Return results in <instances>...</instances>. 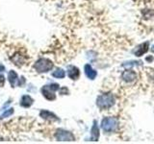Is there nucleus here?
<instances>
[{"label": "nucleus", "instance_id": "nucleus-4", "mask_svg": "<svg viewBox=\"0 0 154 144\" xmlns=\"http://www.w3.org/2000/svg\"><path fill=\"white\" fill-rule=\"evenodd\" d=\"M55 137L58 141H74L75 137L70 132L63 129H58L55 134Z\"/></svg>", "mask_w": 154, "mask_h": 144}, {"label": "nucleus", "instance_id": "nucleus-3", "mask_svg": "<svg viewBox=\"0 0 154 144\" xmlns=\"http://www.w3.org/2000/svg\"><path fill=\"white\" fill-rule=\"evenodd\" d=\"M34 68L38 73H45V72H47L53 68V62L50 60L42 58V59H40L36 62V64H34Z\"/></svg>", "mask_w": 154, "mask_h": 144}, {"label": "nucleus", "instance_id": "nucleus-12", "mask_svg": "<svg viewBox=\"0 0 154 144\" xmlns=\"http://www.w3.org/2000/svg\"><path fill=\"white\" fill-rule=\"evenodd\" d=\"M33 102H34L33 99L29 95H23L20 100V105L23 108H29L32 106Z\"/></svg>", "mask_w": 154, "mask_h": 144}, {"label": "nucleus", "instance_id": "nucleus-7", "mask_svg": "<svg viewBox=\"0 0 154 144\" xmlns=\"http://www.w3.org/2000/svg\"><path fill=\"white\" fill-rule=\"evenodd\" d=\"M40 115L42 118L48 120V121H58V120H59V118L57 117V115H55L51 112H48V110H42L40 112Z\"/></svg>", "mask_w": 154, "mask_h": 144}, {"label": "nucleus", "instance_id": "nucleus-2", "mask_svg": "<svg viewBox=\"0 0 154 144\" xmlns=\"http://www.w3.org/2000/svg\"><path fill=\"white\" fill-rule=\"evenodd\" d=\"M119 127V120L116 117H105L101 121V128L103 129V131L111 133L115 132Z\"/></svg>", "mask_w": 154, "mask_h": 144}, {"label": "nucleus", "instance_id": "nucleus-5", "mask_svg": "<svg viewBox=\"0 0 154 144\" xmlns=\"http://www.w3.org/2000/svg\"><path fill=\"white\" fill-rule=\"evenodd\" d=\"M122 78L123 81L128 82V83H131V82L136 80L137 74H136V72H134L133 70H125V71L122 72Z\"/></svg>", "mask_w": 154, "mask_h": 144}, {"label": "nucleus", "instance_id": "nucleus-14", "mask_svg": "<svg viewBox=\"0 0 154 144\" xmlns=\"http://www.w3.org/2000/svg\"><path fill=\"white\" fill-rule=\"evenodd\" d=\"M11 60H12V62H14V64L18 65V66L22 65L23 62H24V58L22 56H20V55H18V54H17V55H14V57H12Z\"/></svg>", "mask_w": 154, "mask_h": 144}, {"label": "nucleus", "instance_id": "nucleus-10", "mask_svg": "<svg viewBox=\"0 0 154 144\" xmlns=\"http://www.w3.org/2000/svg\"><path fill=\"white\" fill-rule=\"evenodd\" d=\"M85 74L86 76L88 77L89 79L91 80H94L96 75H97V73H96V71L91 67L90 64H86L85 65Z\"/></svg>", "mask_w": 154, "mask_h": 144}, {"label": "nucleus", "instance_id": "nucleus-13", "mask_svg": "<svg viewBox=\"0 0 154 144\" xmlns=\"http://www.w3.org/2000/svg\"><path fill=\"white\" fill-rule=\"evenodd\" d=\"M8 78H9V82H10V84H11V86H13V88H14V86H16V82L17 81V72L14 71V70H11L8 74Z\"/></svg>", "mask_w": 154, "mask_h": 144}, {"label": "nucleus", "instance_id": "nucleus-11", "mask_svg": "<svg viewBox=\"0 0 154 144\" xmlns=\"http://www.w3.org/2000/svg\"><path fill=\"white\" fill-rule=\"evenodd\" d=\"M147 50H148V42H144L143 44L138 46L136 51H135V55L137 57H141L144 54V53H146Z\"/></svg>", "mask_w": 154, "mask_h": 144}, {"label": "nucleus", "instance_id": "nucleus-16", "mask_svg": "<svg viewBox=\"0 0 154 144\" xmlns=\"http://www.w3.org/2000/svg\"><path fill=\"white\" fill-rule=\"evenodd\" d=\"M13 113H14V109H13V108L9 109V110H7L6 112H5L4 113H2L1 115H0V119H3V118L9 117L10 115H12Z\"/></svg>", "mask_w": 154, "mask_h": 144}, {"label": "nucleus", "instance_id": "nucleus-8", "mask_svg": "<svg viewBox=\"0 0 154 144\" xmlns=\"http://www.w3.org/2000/svg\"><path fill=\"white\" fill-rule=\"evenodd\" d=\"M67 75L70 79L72 80H77L79 78V75H80V72L79 69L77 68L76 66L73 65H69L67 67Z\"/></svg>", "mask_w": 154, "mask_h": 144}, {"label": "nucleus", "instance_id": "nucleus-1", "mask_svg": "<svg viewBox=\"0 0 154 144\" xmlns=\"http://www.w3.org/2000/svg\"><path fill=\"white\" fill-rule=\"evenodd\" d=\"M115 104V97L111 93H104L99 95L96 99V105L101 110H108Z\"/></svg>", "mask_w": 154, "mask_h": 144}, {"label": "nucleus", "instance_id": "nucleus-19", "mask_svg": "<svg viewBox=\"0 0 154 144\" xmlns=\"http://www.w3.org/2000/svg\"><path fill=\"white\" fill-rule=\"evenodd\" d=\"M5 70V67L3 65H0V72H3Z\"/></svg>", "mask_w": 154, "mask_h": 144}, {"label": "nucleus", "instance_id": "nucleus-18", "mask_svg": "<svg viewBox=\"0 0 154 144\" xmlns=\"http://www.w3.org/2000/svg\"><path fill=\"white\" fill-rule=\"evenodd\" d=\"M5 83V78L3 75H0V86H3Z\"/></svg>", "mask_w": 154, "mask_h": 144}, {"label": "nucleus", "instance_id": "nucleus-9", "mask_svg": "<svg viewBox=\"0 0 154 144\" xmlns=\"http://www.w3.org/2000/svg\"><path fill=\"white\" fill-rule=\"evenodd\" d=\"M91 139L93 141H97L99 138V129L97 127V123L94 120V125L91 127Z\"/></svg>", "mask_w": 154, "mask_h": 144}, {"label": "nucleus", "instance_id": "nucleus-15", "mask_svg": "<svg viewBox=\"0 0 154 144\" xmlns=\"http://www.w3.org/2000/svg\"><path fill=\"white\" fill-rule=\"evenodd\" d=\"M52 76L55 77V78H58V79H62V78H64V77L66 76V72L62 68H57L52 73Z\"/></svg>", "mask_w": 154, "mask_h": 144}, {"label": "nucleus", "instance_id": "nucleus-6", "mask_svg": "<svg viewBox=\"0 0 154 144\" xmlns=\"http://www.w3.org/2000/svg\"><path fill=\"white\" fill-rule=\"evenodd\" d=\"M42 93L47 100L53 101L56 99V95L54 94V90H52L49 88V86H45L43 88H42Z\"/></svg>", "mask_w": 154, "mask_h": 144}, {"label": "nucleus", "instance_id": "nucleus-17", "mask_svg": "<svg viewBox=\"0 0 154 144\" xmlns=\"http://www.w3.org/2000/svg\"><path fill=\"white\" fill-rule=\"evenodd\" d=\"M49 88H50L52 90L56 91V90L59 89V85H58V84H51V85H49Z\"/></svg>", "mask_w": 154, "mask_h": 144}, {"label": "nucleus", "instance_id": "nucleus-20", "mask_svg": "<svg viewBox=\"0 0 154 144\" xmlns=\"http://www.w3.org/2000/svg\"><path fill=\"white\" fill-rule=\"evenodd\" d=\"M151 50H152V51H153V52H154V46H153V47H152V49H151Z\"/></svg>", "mask_w": 154, "mask_h": 144}]
</instances>
